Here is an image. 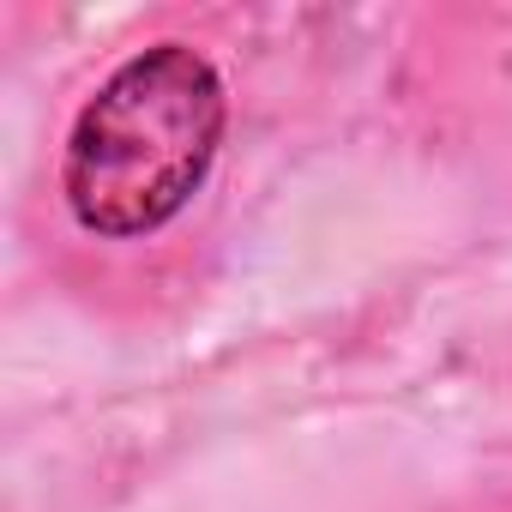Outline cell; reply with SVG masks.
Returning a JSON list of instances; mask_svg holds the SVG:
<instances>
[{
    "instance_id": "6da1fadb",
    "label": "cell",
    "mask_w": 512,
    "mask_h": 512,
    "mask_svg": "<svg viewBox=\"0 0 512 512\" xmlns=\"http://www.w3.org/2000/svg\"><path fill=\"white\" fill-rule=\"evenodd\" d=\"M223 79L187 43L121 61L79 109L61 157V193L91 235L163 229L211 175L223 145Z\"/></svg>"
}]
</instances>
